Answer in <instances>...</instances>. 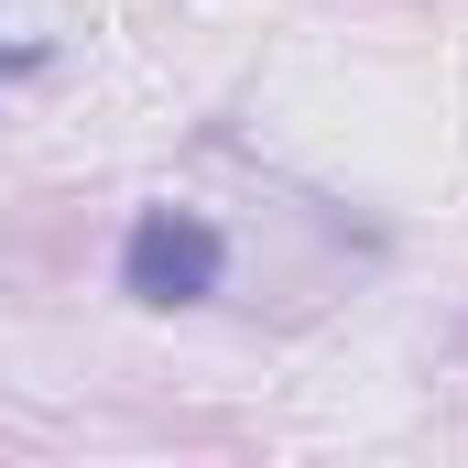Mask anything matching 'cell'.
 <instances>
[{"mask_svg":"<svg viewBox=\"0 0 468 468\" xmlns=\"http://www.w3.org/2000/svg\"><path fill=\"white\" fill-rule=\"evenodd\" d=\"M33 66H44L33 44H0V88H11V77H33Z\"/></svg>","mask_w":468,"mask_h":468,"instance_id":"cell-2","label":"cell"},{"mask_svg":"<svg viewBox=\"0 0 468 468\" xmlns=\"http://www.w3.org/2000/svg\"><path fill=\"white\" fill-rule=\"evenodd\" d=\"M218 272H229V239L197 207H142L131 239H120V294L131 305H207Z\"/></svg>","mask_w":468,"mask_h":468,"instance_id":"cell-1","label":"cell"}]
</instances>
